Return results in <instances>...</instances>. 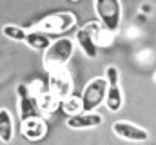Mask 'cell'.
<instances>
[{
	"label": "cell",
	"instance_id": "d6986e66",
	"mask_svg": "<svg viewBox=\"0 0 156 145\" xmlns=\"http://www.w3.org/2000/svg\"><path fill=\"white\" fill-rule=\"evenodd\" d=\"M142 9H144L145 13H147V11H153V7H151L149 4H144V5H142Z\"/></svg>",
	"mask_w": 156,
	"mask_h": 145
},
{
	"label": "cell",
	"instance_id": "ffe728a7",
	"mask_svg": "<svg viewBox=\"0 0 156 145\" xmlns=\"http://www.w3.org/2000/svg\"><path fill=\"white\" fill-rule=\"evenodd\" d=\"M154 82H156V72H154Z\"/></svg>",
	"mask_w": 156,
	"mask_h": 145
},
{
	"label": "cell",
	"instance_id": "6da1fadb",
	"mask_svg": "<svg viewBox=\"0 0 156 145\" xmlns=\"http://www.w3.org/2000/svg\"><path fill=\"white\" fill-rule=\"evenodd\" d=\"M75 53V44L71 38H58L49 45V49L44 53V67L45 71H55L60 67H66V64L71 60Z\"/></svg>",
	"mask_w": 156,
	"mask_h": 145
},
{
	"label": "cell",
	"instance_id": "52a82bcc",
	"mask_svg": "<svg viewBox=\"0 0 156 145\" xmlns=\"http://www.w3.org/2000/svg\"><path fill=\"white\" fill-rule=\"evenodd\" d=\"M113 133L118 138L129 140V142H147L149 140V133L144 127H138L131 122H115L113 123Z\"/></svg>",
	"mask_w": 156,
	"mask_h": 145
},
{
	"label": "cell",
	"instance_id": "5bb4252c",
	"mask_svg": "<svg viewBox=\"0 0 156 145\" xmlns=\"http://www.w3.org/2000/svg\"><path fill=\"white\" fill-rule=\"evenodd\" d=\"M105 104H107V109L116 112L122 109L123 105V94H122V89L120 85H115V87H107V96H105Z\"/></svg>",
	"mask_w": 156,
	"mask_h": 145
},
{
	"label": "cell",
	"instance_id": "5b68a950",
	"mask_svg": "<svg viewBox=\"0 0 156 145\" xmlns=\"http://www.w3.org/2000/svg\"><path fill=\"white\" fill-rule=\"evenodd\" d=\"M16 94H18V112H20L22 122L31 120V118H42V111L38 107V98H37V94H33L29 85L18 83Z\"/></svg>",
	"mask_w": 156,
	"mask_h": 145
},
{
	"label": "cell",
	"instance_id": "e0dca14e",
	"mask_svg": "<svg viewBox=\"0 0 156 145\" xmlns=\"http://www.w3.org/2000/svg\"><path fill=\"white\" fill-rule=\"evenodd\" d=\"M2 35L7 36V38H11V40H24L26 42V36H27V31L26 29H22V27H18V26H13V24H7V26H4L2 27Z\"/></svg>",
	"mask_w": 156,
	"mask_h": 145
},
{
	"label": "cell",
	"instance_id": "7c38bea8",
	"mask_svg": "<svg viewBox=\"0 0 156 145\" xmlns=\"http://www.w3.org/2000/svg\"><path fill=\"white\" fill-rule=\"evenodd\" d=\"M13 118L7 109H0V142L11 143L13 142Z\"/></svg>",
	"mask_w": 156,
	"mask_h": 145
},
{
	"label": "cell",
	"instance_id": "4fadbf2b",
	"mask_svg": "<svg viewBox=\"0 0 156 145\" xmlns=\"http://www.w3.org/2000/svg\"><path fill=\"white\" fill-rule=\"evenodd\" d=\"M26 44L31 47V49H35V51H47L49 49V45L53 44L51 40H49V36L45 35V33H40V31H31V33H27L26 36Z\"/></svg>",
	"mask_w": 156,
	"mask_h": 145
},
{
	"label": "cell",
	"instance_id": "8fae6325",
	"mask_svg": "<svg viewBox=\"0 0 156 145\" xmlns=\"http://www.w3.org/2000/svg\"><path fill=\"white\" fill-rule=\"evenodd\" d=\"M87 27H89V31H91V35H93V40H94V44H96V47L98 45H104V47H107V45H111L113 44V33H109L100 22H89L87 24Z\"/></svg>",
	"mask_w": 156,
	"mask_h": 145
},
{
	"label": "cell",
	"instance_id": "9c48e42d",
	"mask_svg": "<svg viewBox=\"0 0 156 145\" xmlns=\"http://www.w3.org/2000/svg\"><path fill=\"white\" fill-rule=\"evenodd\" d=\"M22 134L29 142H38L47 134V123L44 118H31L22 122Z\"/></svg>",
	"mask_w": 156,
	"mask_h": 145
},
{
	"label": "cell",
	"instance_id": "9a60e30c",
	"mask_svg": "<svg viewBox=\"0 0 156 145\" xmlns=\"http://www.w3.org/2000/svg\"><path fill=\"white\" fill-rule=\"evenodd\" d=\"M37 98H38V107H40V111H42V112H49V114H51V112H55L56 109L60 107V104H62V102H60L55 94H51L49 91L42 93V94H40V96H37Z\"/></svg>",
	"mask_w": 156,
	"mask_h": 145
},
{
	"label": "cell",
	"instance_id": "277c9868",
	"mask_svg": "<svg viewBox=\"0 0 156 145\" xmlns=\"http://www.w3.org/2000/svg\"><path fill=\"white\" fill-rule=\"evenodd\" d=\"M76 24V16L71 11H64V13H53L49 16H45L44 20H40L37 24V31L45 33V35H62L69 29H73Z\"/></svg>",
	"mask_w": 156,
	"mask_h": 145
},
{
	"label": "cell",
	"instance_id": "ac0fdd59",
	"mask_svg": "<svg viewBox=\"0 0 156 145\" xmlns=\"http://www.w3.org/2000/svg\"><path fill=\"white\" fill-rule=\"evenodd\" d=\"M104 78L107 80V85H109V87L118 85V82H120V72H118L116 65H107V67H105V76H104Z\"/></svg>",
	"mask_w": 156,
	"mask_h": 145
},
{
	"label": "cell",
	"instance_id": "30bf717a",
	"mask_svg": "<svg viewBox=\"0 0 156 145\" xmlns=\"http://www.w3.org/2000/svg\"><path fill=\"white\" fill-rule=\"evenodd\" d=\"M76 42H78L80 49L83 51V55H85L87 58H96V55H98V47H96V44H94V40H93V35H91L87 24H85L82 29H78L76 31Z\"/></svg>",
	"mask_w": 156,
	"mask_h": 145
},
{
	"label": "cell",
	"instance_id": "2e32d148",
	"mask_svg": "<svg viewBox=\"0 0 156 145\" xmlns=\"http://www.w3.org/2000/svg\"><path fill=\"white\" fill-rule=\"evenodd\" d=\"M60 105H62L64 112H66L67 116H76L80 112H83V111H82V98H78L75 94H71L69 98H66Z\"/></svg>",
	"mask_w": 156,
	"mask_h": 145
},
{
	"label": "cell",
	"instance_id": "7a4b0ae2",
	"mask_svg": "<svg viewBox=\"0 0 156 145\" xmlns=\"http://www.w3.org/2000/svg\"><path fill=\"white\" fill-rule=\"evenodd\" d=\"M107 80L104 76H98V78H93L83 93H82V111L83 112H94V109L100 107L104 102H105V96H107Z\"/></svg>",
	"mask_w": 156,
	"mask_h": 145
},
{
	"label": "cell",
	"instance_id": "8992f818",
	"mask_svg": "<svg viewBox=\"0 0 156 145\" xmlns=\"http://www.w3.org/2000/svg\"><path fill=\"white\" fill-rule=\"evenodd\" d=\"M49 93L55 94L60 102H64L66 98L73 94V80L66 67L49 72Z\"/></svg>",
	"mask_w": 156,
	"mask_h": 145
},
{
	"label": "cell",
	"instance_id": "ba28073f",
	"mask_svg": "<svg viewBox=\"0 0 156 145\" xmlns=\"http://www.w3.org/2000/svg\"><path fill=\"white\" fill-rule=\"evenodd\" d=\"M104 122V118L98 112H80L76 116H69L66 120V125L69 129H93V127H100Z\"/></svg>",
	"mask_w": 156,
	"mask_h": 145
},
{
	"label": "cell",
	"instance_id": "3957f363",
	"mask_svg": "<svg viewBox=\"0 0 156 145\" xmlns=\"http://www.w3.org/2000/svg\"><path fill=\"white\" fill-rule=\"evenodd\" d=\"M94 11L100 18V24L115 35L122 22V4L118 0H94Z\"/></svg>",
	"mask_w": 156,
	"mask_h": 145
}]
</instances>
